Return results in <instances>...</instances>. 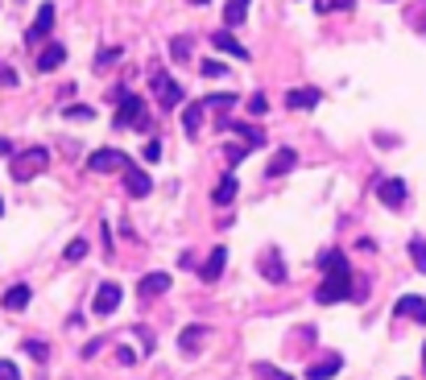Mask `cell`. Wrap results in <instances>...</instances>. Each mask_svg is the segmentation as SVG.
<instances>
[{"label":"cell","mask_w":426,"mask_h":380,"mask_svg":"<svg viewBox=\"0 0 426 380\" xmlns=\"http://www.w3.org/2000/svg\"><path fill=\"white\" fill-rule=\"evenodd\" d=\"M248 17V0H228V8H224V21L228 25H240Z\"/></svg>","instance_id":"cell-25"},{"label":"cell","mask_w":426,"mask_h":380,"mask_svg":"<svg viewBox=\"0 0 426 380\" xmlns=\"http://www.w3.org/2000/svg\"><path fill=\"white\" fill-rule=\"evenodd\" d=\"M87 170L92 174H112V170H133V157L120 153V149H99L87 157Z\"/></svg>","instance_id":"cell-4"},{"label":"cell","mask_w":426,"mask_h":380,"mask_svg":"<svg viewBox=\"0 0 426 380\" xmlns=\"http://www.w3.org/2000/svg\"><path fill=\"white\" fill-rule=\"evenodd\" d=\"M62 256H66V261H71V265H75V261H83V256H87V240H71V244H66V252H62Z\"/></svg>","instance_id":"cell-30"},{"label":"cell","mask_w":426,"mask_h":380,"mask_svg":"<svg viewBox=\"0 0 426 380\" xmlns=\"http://www.w3.org/2000/svg\"><path fill=\"white\" fill-rule=\"evenodd\" d=\"M0 380H21V372H17L13 360H0Z\"/></svg>","instance_id":"cell-34"},{"label":"cell","mask_w":426,"mask_h":380,"mask_svg":"<svg viewBox=\"0 0 426 380\" xmlns=\"http://www.w3.org/2000/svg\"><path fill=\"white\" fill-rule=\"evenodd\" d=\"M50 25H54V4H42V8H38V21H34V25H29V34H25V42H29V46H38V42L50 34Z\"/></svg>","instance_id":"cell-12"},{"label":"cell","mask_w":426,"mask_h":380,"mask_svg":"<svg viewBox=\"0 0 426 380\" xmlns=\"http://www.w3.org/2000/svg\"><path fill=\"white\" fill-rule=\"evenodd\" d=\"M25 306H29V285L21 282V285H13V289L4 293V310L17 314V310H25Z\"/></svg>","instance_id":"cell-23"},{"label":"cell","mask_w":426,"mask_h":380,"mask_svg":"<svg viewBox=\"0 0 426 380\" xmlns=\"http://www.w3.org/2000/svg\"><path fill=\"white\" fill-rule=\"evenodd\" d=\"M410 261L418 265V273H426V240H423V236L410 240Z\"/></svg>","instance_id":"cell-26"},{"label":"cell","mask_w":426,"mask_h":380,"mask_svg":"<svg viewBox=\"0 0 426 380\" xmlns=\"http://www.w3.org/2000/svg\"><path fill=\"white\" fill-rule=\"evenodd\" d=\"M8 153H13V145H8L4 137H0V157H8Z\"/></svg>","instance_id":"cell-40"},{"label":"cell","mask_w":426,"mask_h":380,"mask_svg":"<svg viewBox=\"0 0 426 380\" xmlns=\"http://www.w3.org/2000/svg\"><path fill=\"white\" fill-rule=\"evenodd\" d=\"M187 4H207V0H187Z\"/></svg>","instance_id":"cell-41"},{"label":"cell","mask_w":426,"mask_h":380,"mask_svg":"<svg viewBox=\"0 0 426 380\" xmlns=\"http://www.w3.org/2000/svg\"><path fill=\"white\" fill-rule=\"evenodd\" d=\"M62 116H71V120H92L95 112L92 108H83V103H75V108H62Z\"/></svg>","instance_id":"cell-33"},{"label":"cell","mask_w":426,"mask_h":380,"mask_svg":"<svg viewBox=\"0 0 426 380\" xmlns=\"http://www.w3.org/2000/svg\"><path fill=\"white\" fill-rule=\"evenodd\" d=\"M244 157H248V145H232L228 149V161H244Z\"/></svg>","instance_id":"cell-37"},{"label":"cell","mask_w":426,"mask_h":380,"mask_svg":"<svg viewBox=\"0 0 426 380\" xmlns=\"http://www.w3.org/2000/svg\"><path fill=\"white\" fill-rule=\"evenodd\" d=\"M339 368H343V360H339V356H327V360H319V364L306 368V380H332Z\"/></svg>","instance_id":"cell-21"},{"label":"cell","mask_w":426,"mask_h":380,"mask_svg":"<svg viewBox=\"0 0 426 380\" xmlns=\"http://www.w3.org/2000/svg\"><path fill=\"white\" fill-rule=\"evenodd\" d=\"M253 377H261V380H294V377H285L282 368H269V364H253Z\"/></svg>","instance_id":"cell-29"},{"label":"cell","mask_w":426,"mask_h":380,"mask_svg":"<svg viewBox=\"0 0 426 380\" xmlns=\"http://www.w3.org/2000/svg\"><path fill=\"white\" fill-rule=\"evenodd\" d=\"M66 62V46L62 42H50L42 54H38V75H50V71H58Z\"/></svg>","instance_id":"cell-11"},{"label":"cell","mask_w":426,"mask_h":380,"mask_svg":"<svg viewBox=\"0 0 426 380\" xmlns=\"http://www.w3.org/2000/svg\"><path fill=\"white\" fill-rule=\"evenodd\" d=\"M261 273L274 285L285 282V265H282V252H278V248H269V256H261Z\"/></svg>","instance_id":"cell-18"},{"label":"cell","mask_w":426,"mask_h":380,"mask_svg":"<svg viewBox=\"0 0 426 380\" xmlns=\"http://www.w3.org/2000/svg\"><path fill=\"white\" fill-rule=\"evenodd\" d=\"M294 166H298V153H294V149H278V153L269 157L265 174H269V178H282V174H290Z\"/></svg>","instance_id":"cell-14"},{"label":"cell","mask_w":426,"mask_h":380,"mask_svg":"<svg viewBox=\"0 0 426 380\" xmlns=\"http://www.w3.org/2000/svg\"><path fill=\"white\" fill-rule=\"evenodd\" d=\"M116 58H120V50H104V54L95 58V66H108V62H116Z\"/></svg>","instance_id":"cell-38"},{"label":"cell","mask_w":426,"mask_h":380,"mask_svg":"<svg viewBox=\"0 0 426 380\" xmlns=\"http://www.w3.org/2000/svg\"><path fill=\"white\" fill-rule=\"evenodd\" d=\"M125 190H129L133 198H145V194L153 190V178H149L145 170H137V166H133V170H125Z\"/></svg>","instance_id":"cell-16"},{"label":"cell","mask_w":426,"mask_h":380,"mask_svg":"<svg viewBox=\"0 0 426 380\" xmlns=\"http://www.w3.org/2000/svg\"><path fill=\"white\" fill-rule=\"evenodd\" d=\"M236 190H240L236 174H224V178H220V187L211 190V203H215V207H228V203L236 198Z\"/></svg>","instance_id":"cell-19"},{"label":"cell","mask_w":426,"mask_h":380,"mask_svg":"<svg viewBox=\"0 0 426 380\" xmlns=\"http://www.w3.org/2000/svg\"><path fill=\"white\" fill-rule=\"evenodd\" d=\"M50 166V153L42 145H34V149H25V153H17L13 157V166H8V174H13V182H29L34 174H42Z\"/></svg>","instance_id":"cell-2"},{"label":"cell","mask_w":426,"mask_h":380,"mask_svg":"<svg viewBox=\"0 0 426 380\" xmlns=\"http://www.w3.org/2000/svg\"><path fill=\"white\" fill-rule=\"evenodd\" d=\"M203 99H194V103H187V112H183V133L187 137H199V124H203Z\"/></svg>","instance_id":"cell-22"},{"label":"cell","mask_w":426,"mask_h":380,"mask_svg":"<svg viewBox=\"0 0 426 380\" xmlns=\"http://www.w3.org/2000/svg\"><path fill=\"white\" fill-rule=\"evenodd\" d=\"M319 269H323V282L315 289V298L323 302V306H332V302H348L352 293H356V277H352V269H348V256L339 252V248H327V252H319Z\"/></svg>","instance_id":"cell-1"},{"label":"cell","mask_w":426,"mask_h":380,"mask_svg":"<svg viewBox=\"0 0 426 380\" xmlns=\"http://www.w3.org/2000/svg\"><path fill=\"white\" fill-rule=\"evenodd\" d=\"M203 108H207V112H220V108H236V92H215V95H203Z\"/></svg>","instance_id":"cell-24"},{"label":"cell","mask_w":426,"mask_h":380,"mask_svg":"<svg viewBox=\"0 0 426 380\" xmlns=\"http://www.w3.org/2000/svg\"><path fill=\"white\" fill-rule=\"evenodd\" d=\"M248 112H253V116H265V112H269V99H265V95L257 92L253 99H248Z\"/></svg>","instance_id":"cell-32"},{"label":"cell","mask_w":426,"mask_h":380,"mask_svg":"<svg viewBox=\"0 0 426 380\" xmlns=\"http://www.w3.org/2000/svg\"><path fill=\"white\" fill-rule=\"evenodd\" d=\"M377 198L385 203V207H402V203H406V182H402V178H385V182H377Z\"/></svg>","instance_id":"cell-10"},{"label":"cell","mask_w":426,"mask_h":380,"mask_svg":"<svg viewBox=\"0 0 426 380\" xmlns=\"http://www.w3.org/2000/svg\"><path fill=\"white\" fill-rule=\"evenodd\" d=\"M120 298H125V293H120V285H116V282H104L99 289H95V298H92V314H99V319H104V314H116Z\"/></svg>","instance_id":"cell-5"},{"label":"cell","mask_w":426,"mask_h":380,"mask_svg":"<svg viewBox=\"0 0 426 380\" xmlns=\"http://www.w3.org/2000/svg\"><path fill=\"white\" fill-rule=\"evenodd\" d=\"M162 157V141H149L145 145V161H157Z\"/></svg>","instance_id":"cell-36"},{"label":"cell","mask_w":426,"mask_h":380,"mask_svg":"<svg viewBox=\"0 0 426 380\" xmlns=\"http://www.w3.org/2000/svg\"><path fill=\"white\" fill-rule=\"evenodd\" d=\"M116 124L120 129H149V116H145V99L141 95H120V112H116Z\"/></svg>","instance_id":"cell-3"},{"label":"cell","mask_w":426,"mask_h":380,"mask_svg":"<svg viewBox=\"0 0 426 380\" xmlns=\"http://www.w3.org/2000/svg\"><path fill=\"white\" fill-rule=\"evenodd\" d=\"M211 46H215V50H224V54H232V58H240V62H248V50L240 46V42L232 38V34H228V29L211 34Z\"/></svg>","instance_id":"cell-17"},{"label":"cell","mask_w":426,"mask_h":380,"mask_svg":"<svg viewBox=\"0 0 426 380\" xmlns=\"http://www.w3.org/2000/svg\"><path fill=\"white\" fill-rule=\"evenodd\" d=\"M220 124H224V129H232L236 137H244L248 149H261V145H265V133H261V129H253V124H240V120H220Z\"/></svg>","instance_id":"cell-20"},{"label":"cell","mask_w":426,"mask_h":380,"mask_svg":"<svg viewBox=\"0 0 426 380\" xmlns=\"http://www.w3.org/2000/svg\"><path fill=\"white\" fill-rule=\"evenodd\" d=\"M203 75H207V79H224V62H215V58H203Z\"/></svg>","instance_id":"cell-31"},{"label":"cell","mask_w":426,"mask_h":380,"mask_svg":"<svg viewBox=\"0 0 426 380\" xmlns=\"http://www.w3.org/2000/svg\"><path fill=\"white\" fill-rule=\"evenodd\" d=\"M170 289V273H145L141 282H137V293L141 298H162Z\"/></svg>","instance_id":"cell-15"},{"label":"cell","mask_w":426,"mask_h":380,"mask_svg":"<svg viewBox=\"0 0 426 380\" xmlns=\"http://www.w3.org/2000/svg\"><path fill=\"white\" fill-rule=\"evenodd\" d=\"M0 215H4V203H0Z\"/></svg>","instance_id":"cell-43"},{"label":"cell","mask_w":426,"mask_h":380,"mask_svg":"<svg viewBox=\"0 0 426 380\" xmlns=\"http://www.w3.org/2000/svg\"><path fill=\"white\" fill-rule=\"evenodd\" d=\"M393 314H402V319H410V323H426V298H418V293H406V298H397Z\"/></svg>","instance_id":"cell-7"},{"label":"cell","mask_w":426,"mask_h":380,"mask_svg":"<svg viewBox=\"0 0 426 380\" xmlns=\"http://www.w3.org/2000/svg\"><path fill=\"white\" fill-rule=\"evenodd\" d=\"M170 58H174V62H187L190 58V38H174V42H170Z\"/></svg>","instance_id":"cell-28"},{"label":"cell","mask_w":426,"mask_h":380,"mask_svg":"<svg viewBox=\"0 0 426 380\" xmlns=\"http://www.w3.org/2000/svg\"><path fill=\"white\" fill-rule=\"evenodd\" d=\"M224 265H228V248L224 244H215L211 252H207V261H203V269H199V282H220V273H224Z\"/></svg>","instance_id":"cell-6"},{"label":"cell","mask_w":426,"mask_h":380,"mask_svg":"<svg viewBox=\"0 0 426 380\" xmlns=\"http://www.w3.org/2000/svg\"><path fill=\"white\" fill-rule=\"evenodd\" d=\"M153 95H157V103H162V108L183 103V87H178L174 79H166V75H153Z\"/></svg>","instance_id":"cell-8"},{"label":"cell","mask_w":426,"mask_h":380,"mask_svg":"<svg viewBox=\"0 0 426 380\" xmlns=\"http://www.w3.org/2000/svg\"><path fill=\"white\" fill-rule=\"evenodd\" d=\"M319 99H323V95L315 92V87H294V92L285 95V108H294V112H311V108H319Z\"/></svg>","instance_id":"cell-13"},{"label":"cell","mask_w":426,"mask_h":380,"mask_svg":"<svg viewBox=\"0 0 426 380\" xmlns=\"http://www.w3.org/2000/svg\"><path fill=\"white\" fill-rule=\"evenodd\" d=\"M0 83H4V87H17V71H13V66H0Z\"/></svg>","instance_id":"cell-35"},{"label":"cell","mask_w":426,"mask_h":380,"mask_svg":"<svg viewBox=\"0 0 426 380\" xmlns=\"http://www.w3.org/2000/svg\"><path fill=\"white\" fill-rule=\"evenodd\" d=\"M423 364H426V347H423Z\"/></svg>","instance_id":"cell-42"},{"label":"cell","mask_w":426,"mask_h":380,"mask_svg":"<svg viewBox=\"0 0 426 380\" xmlns=\"http://www.w3.org/2000/svg\"><path fill=\"white\" fill-rule=\"evenodd\" d=\"M207 339H211V331H207L203 323H190V327H183V335H178V347H183V356H194Z\"/></svg>","instance_id":"cell-9"},{"label":"cell","mask_w":426,"mask_h":380,"mask_svg":"<svg viewBox=\"0 0 426 380\" xmlns=\"http://www.w3.org/2000/svg\"><path fill=\"white\" fill-rule=\"evenodd\" d=\"M25 356H34V360L42 364V360H50V347L42 343V339H25Z\"/></svg>","instance_id":"cell-27"},{"label":"cell","mask_w":426,"mask_h":380,"mask_svg":"<svg viewBox=\"0 0 426 380\" xmlns=\"http://www.w3.org/2000/svg\"><path fill=\"white\" fill-rule=\"evenodd\" d=\"M116 360H120V364H133V360H137V351H129V347H120V351H116Z\"/></svg>","instance_id":"cell-39"}]
</instances>
